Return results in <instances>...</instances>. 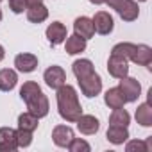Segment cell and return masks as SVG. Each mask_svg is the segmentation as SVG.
Returning a JSON list of instances; mask_svg holds the SVG:
<instances>
[{
  "mask_svg": "<svg viewBox=\"0 0 152 152\" xmlns=\"http://www.w3.org/2000/svg\"><path fill=\"white\" fill-rule=\"evenodd\" d=\"M73 136H75V132L70 125H56L52 131V141L61 148H66L70 145V141L73 140Z\"/></svg>",
  "mask_w": 152,
  "mask_h": 152,
  "instance_id": "8fae6325",
  "label": "cell"
},
{
  "mask_svg": "<svg viewBox=\"0 0 152 152\" xmlns=\"http://www.w3.org/2000/svg\"><path fill=\"white\" fill-rule=\"evenodd\" d=\"M29 6H34V4H43V0H27Z\"/></svg>",
  "mask_w": 152,
  "mask_h": 152,
  "instance_id": "836d02e7",
  "label": "cell"
},
{
  "mask_svg": "<svg viewBox=\"0 0 152 152\" xmlns=\"http://www.w3.org/2000/svg\"><path fill=\"white\" fill-rule=\"evenodd\" d=\"M106 138L113 145H124L131 136H129V129L127 127H124V125H109L107 132H106Z\"/></svg>",
  "mask_w": 152,
  "mask_h": 152,
  "instance_id": "9a60e30c",
  "label": "cell"
},
{
  "mask_svg": "<svg viewBox=\"0 0 152 152\" xmlns=\"http://www.w3.org/2000/svg\"><path fill=\"white\" fill-rule=\"evenodd\" d=\"M134 118L141 127H152V107H150V104L148 102L140 104L138 109H136Z\"/></svg>",
  "mask_w": 152,
  "mask_h": 152,
  "instance_id": "7402d4cb",
  "label": "cell"
},
{
  "mask_svg": "<svg viewBox=\"0 0 152 152\" xmlns=\"http://www.w3.org/2000/svg\"><path fill=\"white\" fill-rule=\"evenodd\" d=\"M73 34L84 38L86 41L91 39V38L95 36V27H93L91 18H88V16H79V18H75V22H73Z\"/></svg>",
  "mask_w": 152,
  "mask_h": 152,
  "instance_id": "7c38bea8",
  "label": "cell"
},
{
  "mask_svg": "<svg viewBox=\"0 0 152 152\" xmlns=\"http://www.w3.org/2000/svg\"><path fill=\"white\" fill-rule=\"evenodd\" d=\"M2 18H4V15H2V9H0V22H2Z\"/></svg>",
  "mask_w": 152,
  "mask_h": 152,
  "instance_id": "e575fe53",
  "label": "cell"
},
{
  "mask_svg": "<svg viewBox=\"0 0 152 152\" xmlns=\"http://www.w3.org/2000/svg\"><path fill=\"white\" fill-rule=\"evenodd\" d=\"M4 57H6V48L0 45V61H4Z\"/></svg>",
  "mask_w": 152,
  "mask_h": 152,
  "instance_id": "d6a6232c",
  "label": "cell"
},
{
  "mask_svg": "<svg viewBox=\"0 0 152 152\" xmlns=\"http://www.w3.org/2000/svg\"><path fill=\"white\" fill-rule=\"evenodd\" d=\"M15 150H18L16 129L0 127V152H15Z\"/></svg>",
  "mask_w": 152,
  "mask_h": 152,
  "instance_id": "ba28073f",
  "label": "cell"
},
{
  "mask_svg": "<svg viewBox=\"0 0 152 152\" xmlns=\"http://www.w3.org/2000/svg\"><path fill=\"white\" fill-rule=\"evenodd\" d=\"M72 72H73L75 77H77V81H79V79H84V77H88V75H91L95 72V66H93V63L90 59H77L72 64Z\"/></svg>",
  "mask_w": 152,
  "mask_h": 152,
  "instance_id": "44dd1931",
  "label": "cell"
},
{
  "mask_svg": "<svg viewBox=\"0 0 152 152\" xmlns=\"http://www.w3.org/2000/svg\"><path fill=\"white\" fill-rule=\"evenodd\" d=\"M45 36H47V39H48V43H50V45L57 47V45L64 43V39H66V36H68V32H66L64 23H61V22H52V23L47 27Z\"/></svg>",
  "mask_w": 152,
  "mask_h": 152,
  "instance_id": "30bf717a",
  "label": "cell"
},
{
  "mask_svg": "<svg viewBox=\"0 0 152 152\" xmlns=\"http://www.w3.org/2000/svg\"><path fill=\"white\" fill-rule=\"evenodd\" d=\"M132 50H134V43H129V41H122V43H116V45L111 48V54H113V56H120V57H124V59L131 61Z\"/></svg>",
  "mask_w": 152,
  "mask_h": 152,
  "instance_id": "d4e9b609",
  "label": "cell"
},
{
  "mask_svg": "<svg viewBox=\"0 0 152 152\" xmlns=\"http://www.w3.org/2000/svg\"><path fill=\"white\" fill-rule=\"evenodd\" d=\"M56 100H57V111H59V116L64 120V122H72L75 124L81 115H83V106L79 102V95H77V90L70 84H63L56 90Z\"/></svg>",
  "mask_w": 152,
  "mask_h": 152,
  "instance_id": "6da1fadb",
  "label": "cell"
},
{
  "mask_svg": "<svg viewBox=\"0 0 152 152\" xmlns=\"http://www.w3.org/2000/svg\"><path fill=\"white\" fill-rule=\"evenodd\" d=\"M104 102H106V106H107L109 109H118V107H124V106L127 104V102H125V97H124V93H122V90H120L118 86L109 88V90L106 91Z\"/></svg>",
  "mask_w": 152,
  "mask_h": 152,
  "instance_id": "ac0fdd59",
  "label": "cell"
},
{
  "mask_svg": "<svg viewBox=\"0 0 152 152\" xmlns=\"http://www.w3.org/2000/svg\"><path fill=\"white\" fill-rule=\"evenodd\" d=\"M38 125H39V118L34 116V115L29 113V111H25V113H22V115L18 116V129H22V131L34 132V131L38 129Z\"/></svg>",
  "mask_w": 152,
  "mask_h": 152,
  "instance_id": "603a6c76",
  "label": "cell"
},
{
  "mask_svg": "<svg viewBox=\"0 0 152 152\" xmlns=\"http://www.w3.org/2000/svg\"><path fill=\"white\" fill-rule=\"evenodd\" d=\"M116 13H118V16H120L124 22H134V20H138V16H140L138 2H136V0H125V4H124Z\"/></svg>",
  "mask_w": 152,
  "mask_h": 152,
  "instance_id": "ffe728a7",
  "label": "cell"
},
{
  "mask_svg": "<svg viewBox=\"0 0 152 152\" xmlns=\"http://www.w3.org/2000/svg\"><path fill=\"white\" fill-rule=\"evenodd\" d=\"M118 88L122 90L124 97H125V102H136L141 95V84L138 83V79L134 77H129V75H125V77L118 79Z\"/></svg>",
  "mask_w": 152,
  "mask_h": 152,
  "instance_id": "3957f363",
  "label": "cell"
},
{
  "mask_svg": "<svg viewBox=\"0 0 152 152\" xmlns=\"http://www.w3.org/2000/svg\"><path fill=\"white\" fill-rule=\"evenodd\" d=\"M16 140H18V148H27L32 143V132L16 129Z\"/></svg>",
  "mask_w": 152,
  "mask_h": 152,
  "instance_id": "f1b7e54d",
  "label": "cell"
},
{
  "mask_svg": "<svg viewBox=\"0 0 152 152\" xmlns=\"http://www.w3.org/2000/svg\"><path fill=\"white\" fill-rule=\"evenodd\" d=\"M131 61L134 64H140V66H148L152 64V48L145 43H140V45H134V50H132V56H131Z\"/></svg>",
  "mask_w": 152,
  "mask_h": 152,
  "instance_id": "4fadbf2b",
  "label": "cell"
},
{
  "mask_svg": "<svg viewBox=\"0 0 152 152\" xmlns=\"http://www.w3.org/2000/svg\"><path fill=\"white\" fill-rule=\"evenodd\" d=\"M25 15H27V20L31 23H43L48 18V9L45 4H34V6L27 7Z\"/></svg>",
  "mask_w": 152,
  "mask_h": 152,
  "instance_id": "d6986e66",
  "label": "cell"
},
{
  "mask_svg": "<svg viewBox=\"0 0 152 152\" xmlns=\"http://www.w3.org/2000/svg\"><path fill=\"white\" fill-rule=\"evenodd\" d=\"M86 50V39L77 36V34H72V36H66L64 39V52L68 56H77L81 52Z\"/></svg>",
  "mask_w": 152,
  "mask_h": 152,
  "instance_id": "e0dca14e",
  "label": "cell"
},
{
  "mask_svg": "<svg viewBox=\"0 0 152 152\" xmlns=\"http://www.w3.org/2000/svg\"><path fill=\"white\" fill-rule=\"evenodd\" d=\"M43 81H45V84H47L48 88L57 90L59 86H63V84L66 83V72H64L61 66L52 64V66H48V68L43 72Z\"/></svg>",
  "mask_w": 152,
  "mask_h": 152,
  "instance_id": "5b68a950",
  "label": "cell"
},
{
  "mask_svg": "<svg viewBox=\"0 0 152 152\" xmlns=\"http://www.w3.org/2000/svg\"><path fill=\"white\" fill-rule=\"evenodd\" d=\"M127 145H125V150L127 152H134V150H138V152H150V138L147 140V141H141V140H127L125 141Z\"/></svg>",
  "mask_w": 152,
  "mask_h": 152,
  "instance_id": "4316f807",
  "label": "cell"
},
{
  "mask_svg": "<svg viewBox=\"0 0 152 152\" xmlns=\"http://www.w3.org/2000/svg\"><path fill=\"white\" fill-rule=\"evenodd\" d=\"M90 2L93 6H102V4H106V0H90Z\"/></svg>",
  "mask_w": 152,
  "mask_h": 152,
  "instance_id": "1f68e13d",
  "label": "cell"
},
{
  "mask_svg": "<svg viewBox=\"0 0 152 152\" xmlns=\"http://www.w3.org/2000/svg\"><path fill=\"white\" fill-rule=\"evenodd\" d=\"M27 7H29L27 0H9V9L15 15H22L23 11H27Z\"/></svg>",
  "mask_w": 152,
  "mask_h": 152,
  "instance_id": "f546056e",
  "label": "cell"
},
{
  "mask_svg": "<svg viewBox=\"0 0 152 152\" xmlns=\"http://www.w3.org/2000/svg\"><path fill=\"white\" fill-rule=\"evenodd\" d=\"M107 72L111 77L115 79H122L125 75H129V61L120 57V56H109L107 59Z\"/></svg>",
  "mask_w": 152,
  "mask_h": 152,
  "instance_id": "52a82bcc",
  "label": "cell"
},
{
  "mask_svg": "<svg viewBox=\"0 0 152 152\" xmlns=\"http://www.w3.org/2000/svg\"><path fill=\"white\" fill-rule=\"evenodd\" d=\"M129 124H131V115L124 107L113 109V113L109 115V125H124V127H129Z\"/></svg>",
  "mask_w": 152,
  "mask_h": 152,
  "instance_id": "cb8c5ba5",
  "label": "cell"
},
{
  "mask_svg": "<svg viewBox=\"0 0 152 152\" xmlns=\"http://www.w3.org/2000/svg\"><path fill=\"white\" fill-rule=\"evenodd\" d=\"M106 4L111 7V9H115V11H118L124 4H125V0H106Z\"/></svg>",
  "mask_w": 152,
  "mask_h": 152,
  "instance_id": "4dcf8cb0",
  "label": "cell"
},
{
  "mask_svg": "<svg viewBox=\"0 0 152 152\" xmlns=\"http://www.w3.org/2000/svg\"><path fill=\"white\" fill-rule=\"evenodd\" d=\"M15 66L22 73H31L38 68V57L31 52H22L15 57Z\"/></svg>",
  "mask_w": 152,
  "mask_h": 152,
  "instance_id": "5bb4252c",
  "label": "cell"
},
{
  "mask_svg": "<svg viewBox=\"0 0 152 152\" xmlns=\"http://www.w3.org/2000/svg\"><path fill=\"white\" fill-rule=\"evenodd\" d=\"M18 84V73L11 68L0 70V91H13Z\"/></svg>",
  "mask_w": 152,
  "mask_h": 152,
  "instance_id": "2e32d148",
  "label": "cell"
},
{
  "mask_svg": "<svg viewBox=\"0 0 152 152\" xmlns=\"http://www.w3.org/2000/svg\"><path fill=\"white\" fill-rule=\"evenodd\" d=\"M91 22H93L95 32L100 34V36H107V34H111L113 29H115V20H113V16H111L109 13H106V11L95 13V16L91 18Z\"/></svg>",
  "mask_w": 152,
  "mask_h": 152,
  "instance_id": "8992f818",
  "label": "cell"
},
{
  "mask_svg": "<svg viewBox=\"0 0 152 152\" xmlns=\"http://www.w3.org/2000/svg\"><path fill=\"white\" fill-rule=\"evenodd\" d=\"M79 88H81V93L88 99H93L97 95H100L102 91V77L93 72L91 75H88V77L84 79H79Z\"/></svg>",
  "mask_w": 152,
  "mask_h": 152,
  "instance_id": "7a4b0ae2",
  "label": "cell"
},
{
  "mask_svg": "<svg viewBox=\"0 0 152 152\" xmlns=\"http://www.w3.org/2000/svg\"><path fill=\"white\" fill-rule=\"evenodd\" d=\"M41 91V88H39V84L38 83H34V81H27V83H23V86L20 88V99L23 100V102H27L29 99H32L36 93H39Z\"/></svg>",
  "mask_w": 152,
  "mask_h": 152,
  "instance_id": "484cf974",
  "label": "cell"
},
{
  "mask_svg": "<svg viewBox=\"0 0 152 152\" xmlns=\"http://www.w3.org/2000/svg\"><path fill=\"white\" fill-rule=\"evenodd\" d=\"M136 2H147V0H136Z\"/></svg>",
  "mask_w": 152,
  "mask_h": 152,
  "instance_id": "d590c367",
  "label": "cell"
},
{
  "mask_svg": "<svg viewBox=\"0 0 152 152\" xmlns=\"http://www.w3.org/2000/svg\"><path fill=\"white\" fill-rule=\"evenodd\" d=\"M70 152H90L91 150V145L86 141V140H83V138H75L73 136V140L70 141V145L66 147Z\"/></svg>",
  "mask_w": 152,
  "mask_h": 152,
  "instance_id": "83f0119b",
  "label": "cell"
},
{
  "mask_svg": "<svg viewBox=\"0 0 152 152\" xmlns=\"http://www.w3.org/2000/svg\"><path fill=\"white\" fill-rule=\"evenodd\" d=\"M75 124H77L79 132L81 134H86V136H93L100 129V122L93 115H81L77 120H75Z\"/></svg>",
  "mask_w": 152,
  "mask_h": 152,
  "instance_id": "9c48e42d",
  "label": "cell"
},
{
  "mask_svg": "<svg viewBox=\"0 0 152 152\" xmlns=\"http://www.w3.org/2000/svg\"><path fill=\"white\" fill-rule=\"evenodd\" d=\"M25 106H27V111L32 113V115L38 116V118H45V116L48 115V111H50L48 99H47V95H45L43 91H39V93H36L32 99H29V100L25 102Z\"/></svg>",
  "mask_w": 152,
  "mask_h": 152,
  "instance_id": "277c9868",
  "label": "cell"
},
{
  "mask_svg": "<svg viewBox=\"0 0 152 152\" xmlns=\"http://www.w3.org/2000/svg\"><path fill=\"white\" fill-rule=\"evenodd\" d=\"M0 2H2V0H0Z\"/></svg>",
  "mask_w": 152,
  "mask_h": 152,
  "instance_id": "8d00e7d4",
  "label": "cell"
}]
</instances>
